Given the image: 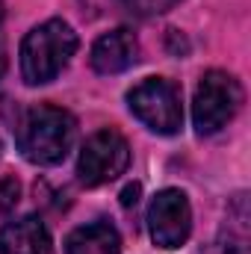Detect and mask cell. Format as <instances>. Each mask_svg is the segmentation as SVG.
I'll use <instances>...</instances> for the list:
<instances>
[{
    "label": "cell",
    "mask_w": 251,
    "mask_h": 254,
    "mask_svg": "<svg viewBox=\"0 0 251 254\" xmlns=\"http://www.w3.org/2000/svg\"><path fill=\"white\" fill-rule=\"evenodd\" d=\"M77 139V119L54 104H36L18 125V148L33 166H57Z\"/></svg>",
    "instance_id": "1"
},
{
    "label": "cell",
    "mask_w": 251,
    "mask_h": 254,
    "mask_svg": "<svg viewBox=\"0 0 251 254\" xmlns=\"http://www.w3.org/2000/svg\"><path fill=\"white\" fill-rule=\"evenodd\" d=\"M80 39L74 27L63 18H48L33 27L21 42V77L27 86H45L57 80L77 54Z\"/></svg>",
    "instance_id": "2"
},
{
    "label": "cell",
    "mask_w": 251,
    "mask_h": 254,
    "mask_svg": "<svg viewBox=\"0 0 251 254\" xmlns=\"http://www.w3.org/2000/svg\"><path fill=\"white\" fill-rule=\"evenodd\" d=\"M243 107V86L234 74L228 71H207L198 86H195V98H192V125L198 136H213L228 122H234V116Z\"/></svg>",
    "instance_id": "3"
},
{
    "label": "cell",
    "mask_w": 251,
    "mask_h": 254,
    "mask_svg": "<svg viewBox=\"0 0 251 254\" xmlns=\"http://www.w3.org/2000/svg\"><path fill=\"white\" fill-rule=\"evenodd\" d=\"M130 113L160 136H175L184 127V104L181 89L166 77H145L127 92Z\"/></svg>",
    "instance_id": "4"
},
{
    "label": "cell",
    "mask_w": 251,
    "mask_h": 254,
    "mask_svg": "<svg viewBox=\"0 0 251 254\" xmlns=\"http://www.w3.org/2000/svg\"><path fill=\"white\" fill-rule=\"evenodd\" d=\"M127 166H130V142L116 127H104L83 142L77 157V181L89 190L104 187L119 175H125Z\"/></svg>",
    "instance_id": "5"
},
{
    "label": "cell",
    "mask_w": 251,
    "mask_h": 254,
    "mask_svg": "<svg viewBox=\"0 0 251 254\" xmlns=\"http://www.w3.org/2000/svg\"><path fill=\"white\" fill-rule=\"evenodd\" d=\"M148 231L154 246L172 252L181 249L192 234V204L184 190H160L148 207Z\"/></svg>",
    "instance_id": "6"
},
{
    "label": "cell",
    "mask_w": 251,
    "mask_h": 254,
    "mask_svg": "<svg viewBox=\"0 0 251 254\" xmlns=\"http://www.w3.org/2000/svg\"><path fill=\"white\" fill-rule=\"evenodd\" d=\"M136 60H139V42H136V36L127 27H116V30L104 33L92 45V54H89L92 71L95 74H104V77L122 74Z\"/></svg>",
    "instance_id": "7"
},
{
    "label": "cell",
    "mask_w": 251,
    "mask_h": 254,
    "mask_svg": "<svg viewBox=\"0 0 251 254\" xmlns=\"http://www.w3.org/2000/svg\"><path fill=\"white\" fill-rule=\"evenodd\" d=\"M0 254H54L51 231L39 216H21L3 228Z\"/></svg>",
    "instance_id": "8"
},
{
    "label": "cell",
    "mask_w": 251,
    "mask_h": 254,
    "mask_svg": "<svg viewBox=\"0 0 251 254\" xmlns=\"http://www.w3.org/2000/svg\"><path fill=\"white\" fill-rule=\"evenodd\" d=\"M65 254H122V234L107 219L80 225L68 234Z\"/></svg>",
    "instance_id": "9"
},
{
    "label": "cell",
    "mask_w": 251,
    "mask_h": 254,
    "mask_svg": "<svg viewBox=\"0 0 251 254\" xmlns=\"http://www.w3.org/2000/svg\"><path fill=\"white\" fill-rule=\"evenodd\" d=\"M249 249V201L246 192H240L225 216V237H222V252L225 254H246Z\"/></svg>",
    "instance_id": "10"
},
{
    "label": "cell",
    "mask_w": 251,
    "mask_h": 254,
    "mask_svg": "<svg viewBox=\"0 0 251 254\" xmlns=\"http://www.w3.org/2000/svg\"><path fill=\"white\" fill-rule=\"evenodd\" d=\"M119 3L139 18H154V15H163V12L175 9L181 0H119Z\"/></svg>",
    "instance_id": "11"
},
{
    "label": "cell",
    "mask_w": 251,
    "mask_h": 254,
    "mask_svg": "<svg viewBox=\"0 0 251 254\" xmlns=\"http://www.w3.org/2000/svg\"><path fill=\"white\" fill-rule=\"evenodd\" d=\"M18 195H21L18 181H15V178H3V181H0V213L12 210V207L18 204Z\"/></svg>",
    "instance_id": "12"
},
{
    "label": "cell",
    "mask_w": 251,
    "mask_h": 254,
    "mask_svg": "<svg viewBox=\"0 0 251 254\" xmlns=\"http://www.w3.org/2000/svg\"><path fill=\"white\" fill-rule=\"evenodd\" d=\"M136 195H139V184H130L125 192H122V204L130 207V204H136Z\"/></svg>",
    "instance_id": "13"
},
{
    "label": "cell",
    "mask_w": 251,
    "mask_h": 254,
    "mask_svg": "<svg viewBox=\"0 0 251 254\" xmlns=\"http://www.w3.org/2000/svg\"><path fill=\"white\" fill-rule=\"evenodd\" d=\"M6 65H9V60H6V48H3V36H0V80L6 74Z\"/></svg>",
    "instance_id": "14"
},
{
    "label": "cell",
    "mask_w": 251,
    "mask_h": 254,
    "mask_svg": "<svg viewBox=\"0 0 251 254\" xmlns=\"http://www.w3.org/2000/svg\"><path fill=\"white\" fill-rule=\"evenodd\" d=\"M3 18H6V3L0 0V27H3Z\"/></svg>",
    "instance_id": "15"
}]
</instances>
